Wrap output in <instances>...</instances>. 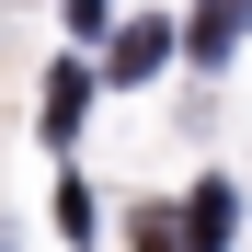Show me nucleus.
<instances>
[{"label": "nucleus", "instance_id": "obj_1", "mask_svg": "<svg viewBox=\"0 0 252 252\" xmlns=\"http://www.w3.org/2000/svg\"><path fill=\"white\" fill-rule=\"evenodd\" d=\"M160 69H172V23H160V12L149 23H115V80H126V92H149Z\"/></svg>", "mask_w": 252, "mask_h": 252}, {"label": "nucleus", "instance_id": "obj_2", "mask_svg": "<svg viewBox=\"0 0 252 252\" xmlns=\"http://www.w3.org/2000/svg\"><path fill=\"white\" fill-rule=\"evenodd\" d=\"M241 34H252V0H206L184 46H195V69H229V46H241Z\"/></svg>", "mask_w": 252, "mask_h": 252}, {"label": "nucleus", "instance_id": "obj_3", "mask_svg": "<svg viewBox=\"0 0 252 252\" xmlns=\"http://www.w3.org/2000/svg\"><path fill=\"white\" fill-rule=\"evenodd\" d=\"M80 115H92V69H69V58H58V69H46V92H34V126H46V138H69Z\"/></svg>", "mask_w": 252, "mask_h": 252}, {"label": "nucleus", "instance_id": "obj_4", "mask_svg": "<svg viewBox=\"0 0 252 252\" xmlns=\"http://www.w3.org/2000/svg\"><path fill=\"white\" fill-rule=\"evenodd\" d=\"M229 229H241V195L206 172V184H195V206H184V241H195V252H229Z\"/></svg>", "mask_w": 252, "mask_h": 252}, {"label": "nucleus", "instance_id": "obj_5", "mask_svg": "<svg viewBox=\"0 0 252 252\" xmlns=\"http://www.w3.org/2000/svg\"><path fill=\"white\" fill-rule=\"evenodd\" d=\"M126 241H138V252H195V241H184V218H172V206H138V218H126Z\"/></svg>", "mask_w": 252, "mask_h": 252}, {"label": "nucleus", "instance_id": "obj_6", "mask_svg": "<svg viewBox=\"0 0 252 252\" xmlns=\"http://www.w3.org/2000/svg\"><path fill=\"white\" fill-rule=\"evenodd\" d=\"M103 12H115V0H69V23H103Z\"/></svg>", "mask_w": 252, "mask_h": 252}, {"label": "nucleus", "instance_id": "obj_7", "mask_svg": "<svg viewBox=\"0 0 252 252\" xmlns=\"http://www.w3.org/2000/svg\"><path fill=\"white\" fill-rule=\"evenodd\" d=\"M0 252H12V241H0Z\"/></svg>", "mask_w": 252, "mask_h": 252}]
</instances>
